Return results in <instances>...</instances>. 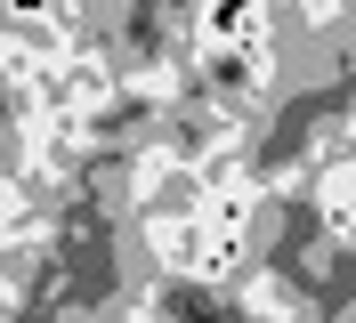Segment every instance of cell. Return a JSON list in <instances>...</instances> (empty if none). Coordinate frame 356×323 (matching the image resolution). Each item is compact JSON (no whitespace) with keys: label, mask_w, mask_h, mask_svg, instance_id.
<instances>
[{"label":"cell","mask_w":356,"mask_h":323,"mask_svg":"<svg viewBox=\"0 0 356 323\" xmlns=\"http://www.w3.org/2000/svg\"><path fill=\"white\" fill-rule=\"evenodd\" d=\"M195 41H202V49L267 41V0H202V8H195Z\"/></svg>","instance_id":"cell-1"}]
</instances>
